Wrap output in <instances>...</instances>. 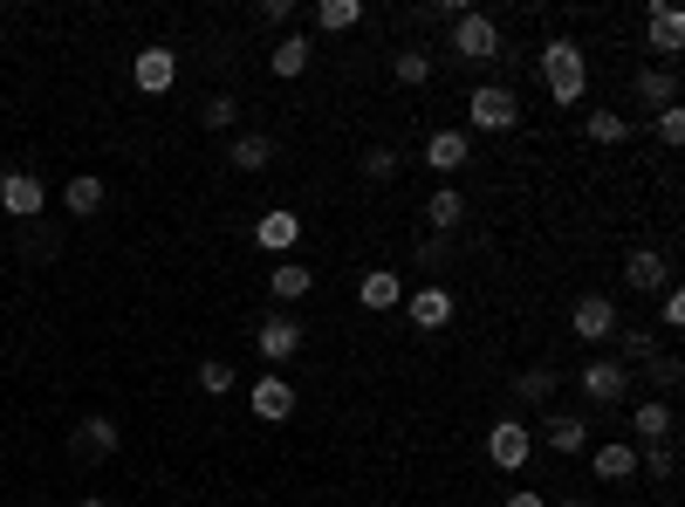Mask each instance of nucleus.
<instances>
[{
	"mask_svg": "<svg viewBox=\"0 0 685 507\" xmlns=\"http://www.w3.org/2000/svg\"><path fill=\"white\" fill-rule=\"evenodd\" d=\"M631 433H637L644 446H672V405H665V398H644V405L631 412Z\"/></svg>",
	"mask_w": 685,
	"mask_h": 507,
	"instance_id": "15",
	"label": "nucleus"
},
{
	"mask_svg": "<svg viewBox=\"0 0 685 507\" xmlns=\"http://www.w3.org/2000/svg\"><path fill=\"white\" fill-rule=\"evenodd\" d=\"M248 405H254L261 425H281V418H295V384L281 377V371H268L261 384H248Z\"/></svg>",
	"mask_w": 685,
	"mask_h": 507,
	"instance_id": "5",
	"label": "nucleus"
},
{
	"mask_svg": "<svg viewBox=\"0 0 685 507\" xmlns=\"http://www.w3.org/2000/svg\"><path fill=\"white\" fill-rule=\"evenodd\" d=\"M590 138H596V144H624V138H631V124H624L617 110H590Z\"/></svg>",
	"mask_w": 685,
	"mask_h": 507,
	"instance_id": "30",
	"label": "nucleus"
},
{
	"mask_svg": "<svg viewBox=\"0 0 685 507\" xmlns=\"http://www.w3.org/2000/svg\"><path fill=\"white\" fill-rule=\"evenodd\" d=\"M542 439H548V453H562V459H576V453L590 446V425H583L576 412H555V418H548V433H542Z\"/></svg>",
	"mask_w": 685,
	"mask_h": 507,
	"instance_id": "16",
	"label": "nucleus"
},
{
	"mask_svg": "<svg viewBox=\"0 0 685 507\" xmlns=\"http://www.w3.org/2000/svg\"><path fill=\"white\" fill-rule=\"evenodd\" d=\"M254 241H261L268 254H289V247L302 241V220H295L289 206H274V213H261V226H254Z\"/></svg>",
	"mask_w": 685,
	"mask_h": 507,
	"instance_id": "14",
	"label": "nucleus"
},
{
	"mask_svg": "<svg viewBox=\"0 0 685 507\" xmlns=\"http://www.w3.org/2000/svg\"><path fill=\"white\" fill-rule=\"evenodd\" d=\"M466 124H473V131H514V124H521V103H514V90H501V83H480V90L466 97Z\"/></svg>",
	"mask_w": 685,
	"mask_h": 507,
	"instance_id": "2",
	"label": "nucleus"
},
{
	"mask_svg": "<svg viewBox=\"0 0 685 507\" xmlns=\"http://www.w3.org/2000/svg\"><path fill=\"white\" fill-rule=\"evenodd\" d=\"M254 343H261V357H268V364H289L295 349H302V323H295V316H261Z\"/></svg>",
	"mask_w": 685,
	"mask_h": 507,
	"instance_id": "9",
	"label": "nucleus"
},
{
	"mask_svg": "<svg viewBox=\"0 0 685 507\" xmlns=\"http://www.w3.org/2000/svg\"><path fill=\"white\" fill-rule=\"evenodd\" d=\"M391 75H397V83H412V90H419V83H432V55H425V49H405V55L391 62Z\"/></svg>",
	"mask_w": 685,
	"mask_h": 507,
	"instance_id": "29",
	"label": "nucleus"
},
{
	"mask_svg": "<svg viewBox=\"0 0 685 507\" xmlns=\"http://www.w3.org/2000/svg\"><path fill=\"white\" fill-rule=\"evenodd\" d=\"M637 103H652V110H672V103H678V75H672V62L637 69Z\"/></svg>",
	"mask_w": 685,
	"mask_h": 507,
	"instance_id": "18",
	"label": "nucleus"
},
{
	"mask_svg": "<svg viewBox=\"0 0 685 507\" xmlns=\"http://www.w3.org/2000/svg\"><path fill=\"white\" fill-rule=\"evenodd\" d=\"M226 165H233V172H268V165H274V144L248 131V138H233V144H226Z\"/></svg>",
	"mask_w": 685,
	"mask_h": 507,
	"instance_id": "21",
	"label": "nucleus"
},
{
	"mask_svg": "<svg viewBox=\"0 0 685 507\" xmlns=\"http://www.w3.org/2000/svg\"><path fill=\"white\" fill-rule=\"evenodd\" d=\"M131 75H138V90H144V97H165V90L179 83V55H172L165 42H151V49L131 62Z\"/></svg>",
	"mask_w": 685,
	"mask_h": 507,
	"instance_id": "7",
	"label": "nucleus"
},
{
	"mask_svg": "<svg viewBox=\"0 0 685 507\" xmlns=\"http://www.w3.org/2000/svg\"><path fill=\"white\" fill-rule=\"evenodd\" d=\"M356 21H364L356 0H322V8H315V28H330V34H343V28H356Z\"/></svg>",
	"mask_w": 685,
	"mask_h": 507,
	"instance_id": "27",
	"label": "nucleus"
},
{
	"mask_svg": "<svg viewBox=\"0 0 685 507\" xmlns=\"http://www.w3.org/2000/svg\"><path fill=\"white\" fill-rule=\"evenodd\" d=\"M548 392H555V371H548V364H535V371L514 377V398H521V405H542Z\"/></svg>",
	"mask_w": 685,
	"mask_h": 507,
	"instance_id": "28",
	"label": "nucleus"
},
{
	"mask_svg": "<svg viewBox=\"0 0 685 507\" xmlns=\"http://www.w3.org/2000/svg\"><path fill=\"white\" fill-rule=\"evenodd\" d=\"M658 138H665V144H685V110H678V103L658 110Z\"/></svg>",
	"mask_w": 685,
	"mask_h": 507,
	"instance_id": "34",
	"label": "nucleus"
},
{
	"mask_svg": "<svg viewBox=\"0 0 685 507\" xmlns=\"http://www.w3.org/2000/svg\"><path fill=\"white\" fill-rule=\"evenodd\" d=\"M624 282L644 295V288H665L672 282V267H665V254H652V247H637L631 261H624Z\"/></svg>",
	"mask_w": 685,
	"mask_h": 507,
	"instance_id": "19",
	"label": "nucleus"
},
{
	"mask_svg": "<svg viewBox=\"0 0 685 507\" xmlns=\"http://www.w3.org/2000/svg\"><path fill=\"white\" fill-rule=\"evenodd\" d=\"M364 172H371V179H397V151H384V144H377L371 159H364Z\"/></svg>",
	"mask_w": 685,
	"mask_h": 507,
	"instance_id": "35",
	"label": "nucleus"
},
{
	"mask_svg": "<svg viewBox=\"0 0 685 507\" xmlns=\"http://www.w3.org/2000/svg\"><path fill=\"white\" fill-rule=\"evenodd\" d=\"M75 453H83V459H110L117 453V425L110 418H83V425H75Z\"/></svg>",
	"mask_w": 685,
	"mask_h": 507,
	"instance_id": "22",
	"label": "nucleus"
},
{
	"mask_svg": "<svg viewBox=\"0 0 685 507\" xmlns=\"http://www.w3.org/2000/svg\"><path fill=\"white\" fill-rule=\"evenodd\" d=\"M460 220H466V200H460L453 185H439L432 200H425V226H439V233H446V226H460Z\"/></svg>",
	"mask_w": 685,
	"mask_h": 507,
	"instance_id": "25",
	"label": "nucleus"
},
{
	"mask_svg": "<svg viewBox=\"0 0 685 507\" xmlns=\"http://www.w3.org/2000/svg\"><path fill=\"white\" fill-rule=\"evenodd\" d=\"M62 200H69V213H75V220H90V213L103 206V179H97V172H75Z\"/></svg>",
	"mask_w": 685,
	"mask_h": 507,
	"instance_id": "24",
	"label": "nucleus"
},
{
	"mask_svg": "<svg viewBox=\"0 0 685 507\" xmlns=\"http://www.w3.org/2000/svg\"><path fill=\"white\" fill-rule=\"evenodd\" d=\"M356 302H364V308H397V302H405V282L384 275V267H371V275L356 282Z\"/></svg>",
	"mask_w": 685,
	"mask_h": 507,
	"instance_id": "20",
	"label": "nucleus"
},
{
	"mask_svg": "<svg viewBox=\"0 0 685 507\" xmlns=\"http://www.w3.org/2000/svg\"><path fill=\"white\" fill-rule=\"evenodd\" d=\"M405 316H412V329H446L453 323V295L439 282H425L419 295H405Z\"/></svg>",
	"mask_w": 685,
	"mask_h": 507,
	"instance_id": "10",
	"label": "nucleus"
},
{
	"mask_svg": "<svg viewBox=\"0 0 685 507\" xmlns=\"http://www.w3.org/2000/svg\"><path fill=\"white\" fill-rule=\"evenodd\" d=\"M453 55H466V62H501V28H494L487 14H460V21H453Z\"/></svg>",
	"mask_w": 685,
	"mask_h": 507,
	"instance_id": "4",
	"label": "nucleus"
},
{
	"mask_svg": "<svg viewBox=\"0 0 685 507\" xmlns=\"http://www.w3.org/2000/svg\"><path fill=\"white\" fill-rule=\"evenodd\" d=\"M268 288H274L281 302H302V295L315 288V275H309V267H302V261H281V267H274V275H268Z\"/></svg>",
	"mask_w": 685,
	"mask_h": 507,
	"instance_id": "26",
	"label": "nucleus"
},
{
	"mask_svg": "<svg viewBox=\"0 0 685 507\" xmlns=\"http://www.w3.org/2000/svg\"><path fill=\"white\" fill-rule=\"evenodd\" d=\"M644 42H652V55H678L685 49V14L658 0V8L644 14Z\"/></svg>",
	"mask_w": 685,
	"mask_h": 507,
	"instance_id": "11",
	"label": "nucleus"
},
{
	"mask_svg": "<svg viewBox=\"0 0 685 507\" xmlns=\"http://www.w3.org/2000/svg\"><path fill=\"white\" fill-rule=\"evenodd\" d=\"M233 110H240L233 97H206V110H199V124H206V131H226V124H233Z\"/></svg>",
	"mask_w": 685,
	"mask_h": 507,
	"instance_id": "32",
	"label": "nucleus"
},
{
	"mask_svg": "<svg viewBox=\"0 0 685 507\" xmlns=\"http://www.w3.org/2000/svg\"><path fill=\"white\" fill-rule=\"evenodd\" d=\"M562 507H590V500H562Z\"/></svg>",
	"mask_w": 685,
	"mask_h": 507,
	"instance_id": "39",
	"label": "nucleus"
},
{
	"mask_svg": "<svg viewBox=\"0 0 685 507\" xmlns=\"http://www.w3.org/2000/svg\"><path fill=\"white\" fill-rule=\"evenodd\" d=\"M672 466H678L672 446H652V480H672Z\"/></svg>",
	"mask_w": 685,
	"mask_h": 507,
	"instance_id": "37",
	"label": "nucleus"
},
{
	"mask_svg": "<svg viewBox=\"0 0 685 507\" xmlns=\"http://www.w3.org/2000/svg\"><path fill=\"white\" fill-rule=\"evenodd\" d=\"M487 459L501 466V474H521V466L535 459V433H528L521 418H501L494 433H487Z\"/></svg>",
	"mask_w": 685,
	"mask_h": 507,
	"instance_id": "3",
	"label": "nucleus"
},
{
	"mask_svg": "<svg viewBox=\"0 0 685 507\" xmlns=\"http://www.w3.org/2000/svg\"><path fill=\"white\" fill-rule=\"evenodd\" d=\"M309 55H315V49H309V34H281L274 55H268V69H274V75H302V69H309Z\"/></svg>",
	"mask_w": 685,
	"mask_h": 507,
	"instance_id": "23",
	"label": "nucleus"
},
{
	"mask_svg": "<svg viewBox=\"0 0 685 507\" xmlns=\"http://www.w3.org/2000/svg\"><path fill=\"white\" fill-rule=\"evenodd\" d=\"M576 384H583V398H590V405H617V398H624V384H631V371H624L617 357H596V364H583V377H576Z\"/></svg>",
	"mask_w": 685,
	"mask_h": 507,
	"instance_id": "8",
	"label": "nucleus"
},
{
	"mask_svg": "<svg viewBox=\"0 0 685 507\" xmlns=\"http://www.w3.org/2000/svg\"><path fill=\"white\" fill-rule=\"evenodd\" d=\"M0 206H8L14 220H34V213H42V179H34V172H8V179H0Z\"/></svg>",
	"mask_w": 685,
	"mask_h": 507,
	"instance_id": "12",
	"label": "nucleus"
},
{
	"mask_svg": "<svg viewBox=\"0 0 685 507\" xmlns=\"http://www.w3.org/2000/svg\"><path fill=\"white\" fill-rule=\"evenodd\" d=\"M466 159H473V138H466V131H432V138H425V165H432V172H460Z\"/></svg>",
	"mask_w": 685,
	"mask_h": 507,
	"instance_id": "13",
	"label": "nucleus"
},
{
	"mask_svg": "<svg viewBox=\"0 0 685 507\" xmlns=\"http://www.w3.org/2000/svg\"><path fill=\"white\" fill-rule=\"evenodd\" d=\"M507 507H548V494H507Z\"/></svg>",
	"mask_w": 685,
	"mask_h": 507,
	"instance_id": "38",
	"label": "nucleus"
},
{
	"mask_svg": "<svg viewBox=\"0 0 685 507\" xmlns=\"http://www.w3.org/2000/svg\"><path fill=\"white\" fill-rule=\"evenodd\" d=\"M617 349H624L617 364H644V357H652V329H624V336H617Z\"/></svg>",
	"mask_w": 685,
	"mask_h": 507,
	"instance_id": "31",
	"label": "nucleus"
},
{
	"mask_svg": "<svg viewBox=\"0 0 685 507\" xmlns=\"http://www.w3.org/2000/svg\"><path fill=\"white\" fill-rule=\"evenodd\" d=\"M570 329H576L583 343H611V336H617V302H611V295H583V302L570 308Z\"/></svg>",
	"mask_w": 685,
	"mask_h": 507,
	"instance_id": "6",
	"label": "nucleus"
},
{
	"mask_svg": "<svg viewBox=\"0 0 685 507\" xmlns=\"http://www.w3.org/2000/svg\"><path fill=\"white\" fill-rule=\"evenodd\" d=\"M590 474H596V480H631V474H637V446H624V439L596 446V453H590Z\"/></svg>",
	"mask_w": 685,
	"mask_h": 507,
	"instance_id": "17",
	"label": "nucleus"
},
{
	"mask_svg": "<svg viewBox=\"0 0 685 507\" xmlns=\"http://www.w3.org/2000/svg\"><path fill=\"white\" fill-rule=\"evenodd\" d=\"M83 507H103V500H83Z\"/></svg>",
	"mask_w": 685,
	"mask_h": 507,
	"instance_id": "40",
	"label": "nucleus"
},
{
	"mask_svg": "<svg viewBox=\"0 0 685 507\" xmlns=\"http://www.w3.org/2000/svg\"><path fill=\"white\" fill-rule=\"evenodd\" d=\"M658 316H665V329H685V295H678V288H665V308H658Z\"/></svg>",
	"mask_w": 685,
	"mask_h": 507,
	"instance_id": "36",
	"label": "nucleus"
},
{
	"mask_svg": "<svg viewBox=\"0 0 685 507\" xmlns=\"http://www.w3.org/2000/svg\"><path fill=\"white\" fill-rule=\"evenodd\" d=\"M199 384H206V398H226V392H233V371L213 357V364H199Z\"/></svg>",
	"mask_w": 685,
	"mask_h": 507,
	"instance_id": "33",
	"label": "nucleus"
},
{
	"mask_svg": "<svg viewBox=\"0 0 685 507\" xmlns=\"http://www.w3.org/2000/svg\"><path fill=\"white\" fill-rule=\"evenodd\" d=\"M542 83H548L555 103H583V90H590V55H583L576 42H548V49H542Z\"/></svg>",
	"mask_w": 685,
	"mask_h": 507,
	"instance_id": "1",
	"label": "nucleus"
}]
</instances>
